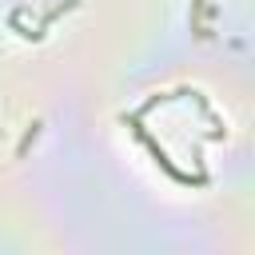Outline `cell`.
I'll return each mask as SVG.
<instances>
[{
    "mask_svg": "<svg viewBox=\"0 0 255 255\" xmlns=\"http://www.w3.org/2000/svg\"><path fill=\"white\" fill-rule=\"evenodd\" d=\"M76 4H80V0H60V4H56V8H48V12H44V16H40V28H36V40H40V36H44V32H48V24H52V20H60V16H64V12H72V8H76Z\"/></svg>",
    "mask_w": 255,
    "mask_h": 255,
    "instance_id": "obj_2",
    "label": "cell"
},
{
    "mask_svg": "<svg viewBox=\"0 0 255 255\" xmlns=\"http://www.w3.org/2000/svg\"><path fill=\"white\" fill-rule=\"evenodd\" d=\"M203 8H207L203 0H191V20H195V16H203Z\"/></svg>",
    "mask_w": 255,
    "mask_h": 255,
    "instance_id": "obj_4",
    "label": "cell"
},
{
    "mask_svg": "<svg viewBox=\"0 0 255 255\" xmlns=\"http://www.w3.org/2000/svg\"><path fill=\"white\" fill-rule=\"evenodd\" d=\"M40 128H44L40 120H32V124H28V131H24V139H20V147H16V155H28V147H32V143H36V135H40Z\"/></svg>",
    "mask_w": 255,
    "mask_h": 255,
    "instance_id": "obj_3",
    "label": "cell"
},
{
    "mask_svg": "<svg viewBox=\"0 0 255 255\" xmlns=\"http://www.w3.org/2000/svg\"><path fill=\"white\" fill-rule=\"evenodd\" d=\"M124 124H128V128L135 131V139H139V143H143V147L151 151V159H155V163H159V167H163V171H167V175H171L175 183H195V187H199V183H207V175H203V171H195V175L179 171V167L171 163V155H167V151H163V147H159V143H155V139L147 135V128L139 124V116H135V112H131V116H124Z\"/></svg>",
    "mask_w": 255,
    "mask_h": 255,
    "instance_id": "obj_1",
    "label": "cell"
}]
</instances>
